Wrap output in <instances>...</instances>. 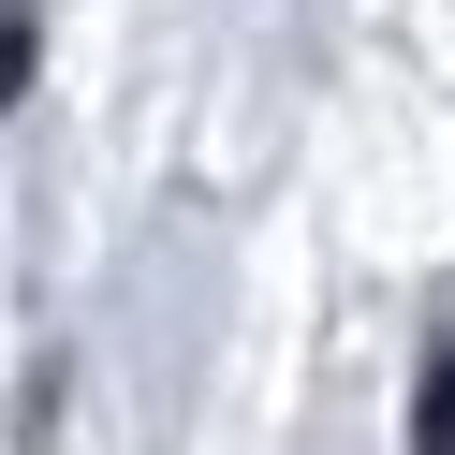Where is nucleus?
I'll return each instance as SVG.
<instances>
[{"label":"nucleus","instance_id":"f03ea898","mask_svg":"<svg viewBox=\"0 0 455 455\" xmlns=\"http://www.w3.org/2000/svg\"><path fill=\"white\" fill-rule=\"evenodd\" d=\"M15 89H30V0H0V118H15Z\"/></svg>","mask_w":455,"mask_h":455},{"label":"nucleus","instance_id":"f257e3e1","mask_svg":"<svg viewBox=\"0 0 455 455\" xmlns=\"http://www.w3.org/2000/svg\"><path fill=\"white\" fill-rule=\"evenodd\" d=\"M411 455H455V338L426 353V382H411Z\"/></svg>","mask_w":455,"mask_h":455}]
</instances>
